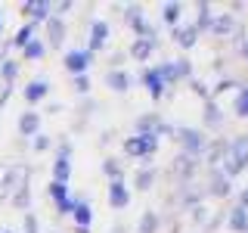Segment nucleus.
Returning <instances> with one entry per match:
<instances>
[{
  "label": "nucleus",
  "mask_w": 248,
  "mask_h": 233,
  "mask_svg": "<svg viewBox=\"0 0 248 233\" xmlns=\"http://www.w3.org/2000/svg\"><path fill=\"white\" fill-rule=\"evenodd\" d=\"M22 50H25V56H28V59H41V56H44V50H46V47H44L41 41H34V37H31V41H28L25 47H22Z\"/></svg>",
  "instance_id": "b1692460"
},
{
  "label": "nucleus",
  "mask_w": 248,
  "mask_h": 233,
  "mask_svg": "<svg viewBox=\"0 0 248 233\" xmlns=\"http://www.w3.org/2000/svg\"><path fill=\"white\" fill-rule=\"evenodd\" d=\"M211 31H214L217 37L230 34V31H232V16H227V13H223V16H217V19H211Z\"/></svg>",
  "instance_id": "dca6fc26"
},
{
  "label": "nucleus",
  "mask_w": 248,
  "mask_h": 233,
  "mask_svg": "<svg viewBox=\"0 0 248 233\" xmlns=\"http://www.w3.org/2000/svg\"><path fill=\"white\" fill-rule=\"evenodd\" d=\"M108 202H112V208H124L130 202V193L124 190L121 181H112V183H108Z\"/></svg>",
  "instance_id": "6e6552de"
},
{
  "label": "nucleus",
  "mask_w": 248,
  "mask_h": 233,
  "mask_svg": "<svg viewBox=\"0 0 248 233\" xmlns=\"http://www.w3.org/2000/svg\"><path fill=\"white\" fill-rule=\"evenodd\" d=\"M158 75L165 78V81H177V78H186V75H189V62H186V59L168 62V66H161V68H158Z\"/></svg>",
  "instance_id": "423d86ee"
},
{
  "label": "nucleus",
  "mask_w": 248,
  "mask_h": 233,
  "mask_svg": "<svg viewBox=\"0 0 248 233\" xmlns=\"http://www.w3.org/2000/svg\"><path fill=\"white\" fill-rule=\"evenodd\" d=\"M227 150H230V143H223V140H217V143H211L208 146V162H211V165H217V162L223 159V155H227Z\"/></svg>",
  "instance_id": "aec40b11"
},
{
  "label": "nucleus",
  "mask_w": 248,
  "mask_h": 233,
  "mask_svg": "<svg viewBox=\"0 0 248 233\" xmlns=\"http://www.w3.org/2000/svg\"><path fill=\"white\" fill-rule=\"evenodd\" d=\"M75 221H78V227H87L90 224V217H93V212H90V205L87 202H75Z\"/></svg>",
  "instance_id": "6ab92c4d"
},
{
  "label": "nucleus",
  "mask_w": 248,
  "mask_h": 233,
  "mask_svg": "<svg viewBox=\"0 0 248 233\" xmlns=\"http://www.w3.org/2000/svg\"><path fill=\"white\" fill-rule=\"evenodd\" d=\"M192 217H196L199 224H205V227H211V224H214V221H211V215H208V208H202V205L196 208V215H192Z\"/></svg>",
  "instance_id": "72a5a7b5"
},
{
  "label": "nucleus",
  "mask_w": 248,
  "mask_h": 233,
  "mask_svg": "<svg viewBox=\"0 0 248 233\" xmlns=\"http://www.w3.org/2000/svg\"><path fill=\"white\" fill-rule=\"evenodd\" d=\"M46 90H50V84H46V81H31L28 87H25V100H28V103H37V100L46 97Z\"/></svg>",
  "instance_id": "2eb2a0df"
},
{
  "label": "nucleus",
  "mask_w": 248,
  "mask_h": 233,
  "mask_svg": "<svg viewBox=\"0 0 248 233\" xmlns=\"http://www.w3.org/2000/svg\"><path fill=\"white\" fill-rule=\"evenodd\" d=\"M152 181H155V171L149 168V171H140V174H137V186H140V190H149V186H152Z\"/></svg>",
  "instance_id": "a878e982"
},
{
  "label": "nucleus",
  "mask_w": 248,
  "mask_h": 233,
  "mask_svg": "<svg viewBox=\"0 0 248 233\" xmlns=\"http://www.w3.org/2000/svg\"><path fill=\"white\" fill-rule=\"evenodd\" d=\"M239 208H248V190H242V205Z\"/></svg>",
  "instance_id": "ea45409f"
},
{
  "label": "nucleus",
  "mask_w": 248,
  "mask_h": 233,
  "mask_svg": "<svg viewBox=\"0 0 248 233\" xmlns=\"http://www.w3.org/2000/svg\"><path fill=\"white\" fill-rule=\"evenodd\" d=\"M211 193H214V196H227V193H230V177H220V171H214V177H211Z\"/></svg>",
  "instance_id": "412c9836"
},
{
  "label": "nucleus",
  "mask_w": 248,
  "mask_h": 233,
  "mask_svg": "<svg viewBox=\"0 0 248 233\" xmlns=\"http://www.w3.org/2000/svg\"><path fill=\"white\" fill-rule=\"evenodd\" d=\"M106 37H108V25L106 22H93V28H90V50H99V47L106 44Z\"/></svg>",
  "instance_id": "f8f14e48"
},
{
  "label": "nucleus",
  "mask_w": 248,
  "mask_h": 233,
  "mask_svg": "<svg viewBox=\"0 0 248 233\" xmlns=\"http://www.w3.org/2000/svg\"><path fill=\"white\" fill-rule=\"evenodd\" d=\"M236 115H248V87H242V93L236 97Z\"/></svg>",
  "instance_id": "2f4dec72"
},
{
  "label": "nucleus",
  "mask_w": 248,
  "mask_h": 233,
  "mask_svg": "<svg viewBox=\"0 0 248 233\" xmlns=\"http://www.w3.org/2000/svg\"><path fill=\"white\" fill-rule=\"evenodd\" d=\"M50 196L56 199V205H59V202H65V199H68V186H65V183H56V181H53V183H50Z\"/></svg>",
  "instance_id": "393cba45"
},
{
  "label": "nucleus",
  "mask_w": 248,
  "mask_h": 233,
  "mask_svg": "<svg viewBox=\"0 0 248 233\" xmlns=\"http://www.w3.org/2000/svg\"><path fill=\"white\" fill-rule=\"evenodd\" d=\"M196 34H199V28H196V25H189V28H180V31H174L177 44H180V47H186V50H189V47L196 44Z\"/></svg>",
  "instance_id": "a211bd4d"
},
{
  "label": "nucleus",
  "mask_w": 248,
  "mask_h": 233,
  "mask_svg": "<svg viewBox=\"0 0 248 233\" xmlns=\"http://www.w3.org/2000/svg\"><path fill=\"white\" fill-rule=\"evenodd\" d=\"M46 37H50L53 47H59L65 41V22H62L59 16H50V19H46Z\"/></svg>",
  "instance_id": "0eeeda50"
},
{
  "label": "nucleus",
  "mask_w": 248,
  "mask_h": 233,
  "mask_svg": "<svg viewBox=\"0 0 248 233\" xmlns=\"http://www.w3.org/2000/svg\"><path fill=\"white\" fill-rule=\"evenodd\" d=\"M25 233H37V217L31 215V212L25 215Z\"/></svg>",
  "instance_id": "e433bc0d"
},
{
  "label": "nucleus",
  "mask_w": 248,
  "mask_h": 233,
  "mask_svg": "<svg viewBox=\"0 0 248 233\" xmlns=\"http://www.w3.org/2000/svg\"><path fill=\"white\" fill-rule=\"evenodd\" d=\"M16 72H19V66H16L13 59H3V68H0V75H3V81H13Z\"/></svg>",
  "instance_id": "7c9ffc66"
},
{
  "label": "nucleus",
  "mask_w": 248,
  "mask_h": 233,
  "mask_svg": "<svg viewBox=\"0 0 248 233\" xmlns=\"http://www.w3.org/2000/svg\"><path fill=\"white\" fill-rule=\"evenodd\" d=\"M158 230V215L155 212H146L143 221H140V233H155Z\"/></svg>",
  "instance_id": "5701e85b"
},
{
  "label": "nucleus",
  "mask_w": 248,
  "mask_h": 233,
  "mask_svg": "<svg viewBox=\"0 0 248 233\" xmlns=\"http://www.w3.org/2000/svg\"><path fill=\"white\" fill-rule=\"evenodd\" d=\"M143 84L149 87V93H152L155 100H158L161 93H165V78L158 75V68H146V75H143Z\"/></svg>",
  "instance_id": "1a4fd4ad"
},
{
  "label": "nucleus",
  "mask_w": 248,
  "mask_h": 233,
  "mask_svg": "<svg viewBox=\"0 0 248 233\" xmlns=\"http://www.w3.org/2000/svg\"><path fill=\"white\" fill-rule=\"evenodd\" d=\"M75 90H78V93H87V90H90L87 75H78V78H75Z\"/></svg>",
  "instance_id": "f704fd0d"
},
{
  "label": "nucleus",
  "mask_w": 248,
  "mask_h": 233,
  "mask_svg": "<svg viewBox=\"0 0 248 233\" xmlns=\"http://www.w3.org/2000/svg\"><path fill=\"white\" fill-rule=\"evenodd\" d=\"M31 34H34V25H25V28H19V34L13 37V44H16V47H25V44L31 41Z\"/></svg>",
  "instance_id": "cd10ccee"
},
{
  "label": "nucleus",
  "mask_w": 248,
  "mask_h": 233,
  "mask_svg": "<svg viewBox=\"0 0 248 233\" xmlns=\"http://www.w3.org/2000/svg\"><path fill=\"white\" fill-rule=\"evenodd\" d=\"M230 227H232V230H239V233H248V212H245V208H232V215H230Z\"/></svg>",
  "instance_id": "f3484780"
},
{
  "label": "nucleus",
  "mask_w": 248,
  "mask_h": 233,
  "mask_svg": "<svg viewBox=\"0 0 248 233\" xmlns=\"http://www.w3.org/2000/svg\"><path fill=\"white\" fill-rule=\"evenodd\" d=\"M223 159H227V171H230V174H239V171L248 165V134L232 140Z\"/></svg>",
  "instance_id": "f257e3e1"
},
{
  "label": "nucleus",
  "mask_w": 248,
  "mask_h": 233,
  "mask_svg": "<svg viewBox=\"0 0 248 233\" xmlns=\"http://www.w3.org/2000/svg\"><path fill=\"white\" fill-rule=\"evenodd\" d=\"M155 146H158V140L146 137V134H137V137L124 140V152L127 155H149V152H155Z\"/></svg>",
  "instance_id": "7ed1b4c3"
},
{
  "label": "nucleus",
  "mask_w": 248,
  "mask_h": 233,
  "mask_svg": "<svg viewBox=\"0 0 248 233\" xmlns=\"http://www.w3.org/2000/svg\"><path fill=\"white\" fill-rule=\"evenodd\" d=\"M3 233H13V230H3Z\"/></svg>",
  "instance_id": "79ce46f5"
},
{
  "label": "nucleus",
  "mask_w": 248,
  "mask_h": 233,
  "mask_svg": "<svg viewBox=\"0 0 248 233\" xmlns=\"http://www.w3.org/2000/svg\"><path fill=\"white\" fill-rule=\"evenodd\" d=\"M242 50H245V56H248V41H245V44H242Z\"/></svg>",
  "instance_id": "a19ab883"
},
{
  "label": "nucleus",
  "mask_w": 248,
  "mask_h": 233,
  "mask_svg": "<svg viewBox=\"0 0 248 233\" xmlns=\"http://www.w3.org/2000/svg\"><path fill=\"white\" fill-rule=\"evenodd\" d=\"M28 202H31V193H28V186L16 190V196H13V205H16V208H28Z\"/></svg>",
  "instance_id": "bb28decb"
},
{
  "label": "nucleus",
  "mask_w": 248,
  "mask_h": 233,
  "mask_svg": "<svg viewBox=\"0 0 248 233\" xmlns=\"http://www.w3.org/2000/svg\"><path fill=\"white\" fill-rule=\"evenodd\" d=\"M208 22H211V6H208V3H199V22H196V28H205Z\"/></svg>",
  "instance_id": "c756f323"
},
{
  "label": "nucleus",
  "mask_w": 248,
  "mask_h": 233,
  "mask_svg": "<svg viewBox=\"0 0 248 233\" xmlns=\"http://www.w3.org/2000/svg\"><path fill=\"white\" fill-rule=\"evenodd\" d=\"M155 50V41H146V37H137L134 47H130V56L134 59H149V53Z\"/></svg>",
  "instance_id": "4468645a"
},
{
  "label": "nucleus",
  "mask_w": 248,
  "mask_h": 233,
  "mask_svg": "<svg viewBox=\"0 0 248 233\" xmlns=\"http://www.w3.org/2000/svg\"><path fill=\"white\" fill-rule=\"evenodd\" d=\"M170 171H174V174H180V177H189L192 174V171H196V162H192V155H177V159H174V168H170Z\"/></svg>",
  "instance_id": "ddd939ff"
},
{
  "label": "nucleus",
  "mask_w": 248,
  "mask_h": 233,
  "mask_svg": "<svg viewBox=\"0 0 248 233\" xmlns=\"http://www.w3.org/2000/svg\"><path fill=\"white\" fill-rule=\"evenodd\" d=\"M103 168H106V174L112 177V181H121V165H118V162H115V159H108Z\"/></svg>",
  "instance_id": "473e14b6"
},
{
  "label": "nucleus",
  "mask_w": 248,
  "mask_h": 233,
  "mask_svg": "<svg viewBox=\"0 0 248 233\" xmlns=\"http://www.w3.org/2000/svg\"><path fill=\"white\" fill-rule=\"evenodd\" d=\"M106 84H108L112 90H127V87H130V75L121 72V68H112V72L106 75Z\"/></svg>",
  "instance_id": "9d476101"
},
{
  "label": "nucleus",
  "mask_w": 248,
  "mask_h": 233,
  "mask_svg": "<svg viewBox=\"0 0 248 233\" xmlns=\"http://www.w3.org/2000/svg\"><path fill=\"white\" fill-rule=\"evenodd\" d=\"M31 19H50V3H25L22 6Z\"/></svg>",
  "instance_id": "4be33fe9"
},
{
  "label": "nucleus",
  "mask_w": 248,
  "mask_h": 233,
  "mask_svg": "<svg viewBox=\"0 0 248 233\" xmlns=\"http://www.w3.org/2000/svg\"><path fill=\"white\" fill-rule=\"evenodd\" d=\"M68 152H72V146L62 143L59 159H56V165H53V181H56V183H65V181H68V174H72V162H68Z\"/></svg>",
  "instance_id": "39448f33"
},
{
  "label": "nucleus",
  "mask_w": 248,
  "mask_h": 233,
  "mask_svg": "<svg viewBox=\"0 0 248 233\" xmlns=\"http://www.w3.org/2000/svg\"><path fill=\"white\" fill-rule=\"evenodd\" d=\"M177 19H180V3H165V22L174 25Z\"/></svg>",
  "instance_id": "c85d7f7f"
},
{
  "label": "nucleus",
  "mask_w": 248,
  "mask_h": 233,
  "mask_svg": "<svg viewBox=\"0 0 248 233\" xmlns=\"http://www.w3.org/2000/svg\"><path fill=\"white\" fill-rule=\"evenodd\" d=\"M34 150H37V152H41V150H50V137L34 134Z\"/></svg>",
  "instance_id": "c9c22d12"
},
{
  "label": "nucleus",
  "mask_w": 248,
  "mask_h": 233,
  "mask_svg": "<svg viewBox=\"0 0 248 233\" xmlns=\"http://www.w3.org/2000/svg\"><path fill=\"white\" fill-rule=\"evenodd\" d=\"M6 183H10V168L0 165V190H6Z\"/></svg>",
  "instance_id": "4c0bfd02"
},
{
  "label": "nucleus",
  "mask_w": 248,
  "mask_h": 233,
  "mask_svg": "<svg viewBox=\"0 0 248 233\" xmlns=\"http://www.w3.org/2000/svg\"><path fill=\"white\" fill-rule=\"evenodd\" d=\"M87 66H90V50H72V53H65V68L75 78L87 72Z\"/></svg>",
  "instance_id": "20e7f679"
},
{
  "label": "nucleus",
  "mask_w": 248,
  "mask_h": 233,
  "mask_svg": "<svg viewBox=\"0 0 248 233\" xmlns=\"http://www.w3.org/2000/svg\"><path fill=\"white\" fill-rule=\"evenodd\" d=\"M37 128H41V115H37V112H25V115H22L19 131H22L25 137H34V134H37Z\"/></svg>",
  "instance_id": "9b49d317"
},
{
  "label": "nucleus",
  "mask_w": 248,
  "mask_h": 233,
  "mask_svg": "<svg viewBox=\"0 0 248 233\" xmlns=\"http://www.w3.org/2000/svg\"><path fill=\"white\" fill-rule=\"evenodd\" d=\"M180 143L186 146V155H205V150H208V140H205V134H199V131H192V128H180Z\"/></svg>",
  "instance_id": "f03ea898"
},
{
  "label": "nucleus",
  "mask_w": 248,
  "mask_h": 233,
  "mask_svg": "<svg viewBox=\"0 0 248 233\" xmlns=\"http://www.w3.org/2000/svg\"><path fill=\"white\" fill-rule=\"evenodd\" d=\"M205 118H208V124H217V109H214V103H208V115H205Z\"/></svg>",
  "instance_id": "58836bf2"
}]
</instances>
